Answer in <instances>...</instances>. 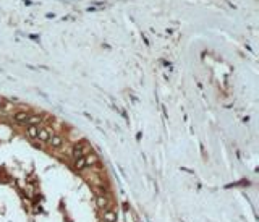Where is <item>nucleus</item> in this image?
Masks as SVG:
<instances>
[{
	"instance_id": "nucleus-8",
	"label": "nucleus",
	"mask_w": 259,
	"mask_h": 222,
	"mask_svg": "<svg viewBox=\"0 0 259 222\" xmlns=\"http://www.w3.org/2000/svg\"><path fill=\"white\" fill-rule=\"evenodd\" d=\"M75 167H76V170H83V169L86 167V161H84V157L75 159Z\"/></svg>"
},
{
	"instance_id": "nucleus-7",
	"label": "nucleus",
	"mask_w": 259,
	"mask_h": 222,
	"mask_svg": "<svg viewBox=\"0 0 259 222\" xmlns=\"http://www.w3.org/2000/svg\"><path fill=\"white\" fill-rule=\"evenodd\" d=\"M104 221L105 222H117V213L115 211H105L104 213Z\"/></svg>"
},
{
	"instance_id": "nucleus-2",
	"label": "nucleus",
	"mask_w": 259,
	"mask_h": 222,
	"mask_svg": "<svg viewBox=\"0 0 259 222\" xmlns=\"http://www.w3.org/2000/svg\"><path fill=\"white\" fill-rule=\"evenodd\" d=\"M28 114L25 112V110H20V112H16L15 115H13V120H15L16 123H26L28 122Z\"/></svg>"
},
{
	"instance_id": "nucleus-4",
	"label": "nucleus",
	"mask_w": 259,
	"mask_h": 222,
	"mask_svg": "<svg viewBox=\"0 0 259 222\" xmlns=\"http://www.w3.org/2000/svg\"><path fill=\"white\" fill-rule=\"evenodd\" d=\"M75 159H79V157H84V146L83 144H75L73 146V151H71Z\"/></svg>"
},
{
	"instance_id": "nucleus-6",
	"label": "nucleus",
	"mask_w": 259,
	"mask_h": 222,
	"mask_svg": "<svg viewBox=\"0 0 259 222\" xmlns=\"http://www.w3.org/2000/svg\"><path fill=\"white\" fill-rule=\"evenodd\" d=\"M26 133H28V136H29V138H37V133H39L37 125H28Z\"/></svg>"
},
{
	"instance_id": "nucleus-11",
	"label": "nucleus",
	"mask_w": 259,
	"mask_h": 222,
	"mask_svg": "<svg viewBox=\"0 0 259 222\" xmlns=\"http://www.w3.org/2000/svg\"><path fill=\"white\" fill-rule=\"evenodd\" d=\"M0 104H2V99H0Z\"/></svg>"
},
{
	"instance_id": "nucleus-10",
	"label": "nucleus",
	"mask_w": 259,
	"mask_h": 222,
	"mask_svg": "<svg viewBox=\"0 0 259 222\" xmlns=\"http://www.w3.org/2000/svg\"><path fill=\"white\" fill-rule=\"evenodd\" d=\"M84 161H86V165L94 164V162H96V156H94V154H91V156H88V157H84Z\"/></svg>"
},
{
	"instance_id": "nucleus-5",
	"label": "nucleus",
	"mask_w": 259,
	"mask_h": 222,
	"mask_svg": "<svg viewBox=\"0 0 259 222\" xmlns=\"http://www.w3.org/2000/svg\"><path fill=\"white\" fill-rule=\"evenodd\" d=\"M50 144H52V146H54V148H62V144H63V138H62V136H57V135H52V136H50Z\"/></svg>"
},
{
	"instance_id": "nucleus-9",
	"label": "nucleus",
	"mask_w": 259,
	"mask_h": 222,
	"mask_svg": "<svg viewBox=\"0 0 259 222\" xmlns=\"http://www.w3.org/2000/svg\"><path fill=\"white\" fill-rule=\"evenodd\" d=\"M39 120H41V119H39L37 115H33V117H28V122H26V123H28V125H36Z\"/></svg>"
},
{
	"instance_id": "nucleus-1",
	"label": "nucleus",
	"mask_w": 259,
	"mask_h": 222,
	"mask_svg": "<svg viewBox=\"0 0 259 222\" xmlns=\"http://www.w3.org/2000/svg\"><path fill=\"white\" fill-rule=\"evenodd\" d=\"M50 136H52V131L49 128H41L39 133H37V138H39L41 141H44V143H47V141L50 140Z\"/></svg>"
},
{
	"instance_id": "nucleus-3",
	"label": "nucleus",
	"mask_w": 259,
	"mask_h": 222,
	"mask_svg": "<svg viewBox=\"0 0 259 222\" xmlns=\"http://www.w3.org/2000/svg\"><path fill=\"white\" fill-rule=\"evenodd\" d=\"M96 204H97L99 209H105L107 206H109V198L104 196V195H99L96 196Z\"/></svg>"
}]
</instances>
